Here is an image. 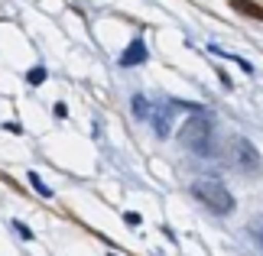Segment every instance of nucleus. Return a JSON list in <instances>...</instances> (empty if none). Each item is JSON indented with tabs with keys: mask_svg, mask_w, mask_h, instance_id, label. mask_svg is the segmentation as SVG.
<instances>
[{
	"mask_svg": "<svg viewBox=\"0 0 263 256\" xmlns=\"http://www.w3.org/2000/svg\"><path fill=\"white\" fill-rule=\"evenodd\" d=\"M140 62H146V49H143V43L137 39V43L130 46L124 55H120V65H140Z\"/></svg>",
	"mask_w": 263,
	"mask_h": 256,
	"instance_id": "4",
	"label": "nucleus"
},
{
	"mask_svg": "<svg viewBox=\"0 0 263 256\" xmlns=\"http://www.w3.org/2000/svg\"><path fill=\"white\" fill-rule=\"evenodd\" d=\"M192 194H195V201H201L211 214H228L231 208H234V194L228 191V185L218 175L195 179L192 182Z\"/></svg>",
	"mask_w": 263,
	"mask_h": 256,
	"instance_id": "1",
	"label": "nucleus"
},
{
	"mask_svg": "<svg viewBox=\"0 0 263 256\" xmlns=\"http://www.w3.org/2000/svg\"><path fill=\"white\" fill-rule=\"evenodd\" d=\"M179 143L185 149H192L195 156H208L211 152V120L205 114L189 117L185 124L179 127Z\"/></svg>",
	"mask_w": 263,
	"mask_h": 256,
	"instance_id": "2",
	"label": "nucleus"
},
{
	"mask_svg": "<svg viewBox=\"0 0 263 256\" xmlns=\"http://www.w3.org/2000/svg\"><path fill=\"white\" fill-rule=\"evenodd\" d=\"M153 130H156V136H166L169 133V110H156L153 114Z\"/></svg>",
	"mask_w": 263,
	"mask_h": 256,
	"instance_id": "6",
	"label": "nucleus"
},
{
	"mask_svg": "<svg viewBox=\"0 0 263 256\" xmlns=\"http://www.w3.org/2000/svg\"><path fill=\"white\" fill-rule=\"evenodd\" d=\"M231 7H234L237 13L250 16V19H263V7H257L254 0H231Z\"/></svg>",
	"mask_w": 263,
	"mask_h": 256,
	"instance_id": "5",
	"label": "nucleus"
},
{
	"mask_svg": "<svg viewBox=\"0 0 263 256\" xmlns=\"http://www.w3.org/2000/svg\"><path fill=\"white\" fill-rule=\"evenodd\" d=\"M43 78H46V71H43V68H33V71H29V81H33V85H39Z\"/></svg>",
	"mask_w": 263,
	"mask_h": 256,
	"instance_id": "8",
	"label": "nucleus"
},
{
	"mask_svg": "<svg viewBox=\"0 0 263 256\" xmlns=\"http://www.w3.org/2000/svg\"><path fill=\"white\" fill-rule=\"evenodd\" d=\"M130 107H134V114H137V117H143V120H146V117H153V114H149V104H146V97H143V94H137L134 101H130Z\"/></svg>",
	"mask_w": 263,
	"mask_h": 256,
	"instance_id": "7",
	"label": "nucleus"
},
{
	"mask_svg": "<svg viewBox=\"0 0 263 256\" xmlns=\"http://www.w3.org/2000/svg\"><path fill=\"white\" fill-rule=\"evenodd\" d=\"M224 162L231 169L244 172V175H254V172L260 169V152H257V146L247 136H231L228 146H224Z\"/></svg>",
	"mask_w": 263,
	"mask_h": 256,
	"instance_id": "3",
	"label": "nucleus"
}]
</instances>
